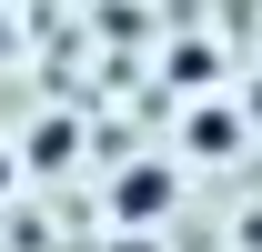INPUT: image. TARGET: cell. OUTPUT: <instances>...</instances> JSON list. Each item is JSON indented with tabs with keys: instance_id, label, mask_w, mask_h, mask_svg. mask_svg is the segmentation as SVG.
<instances>
[{
	"instance_id": "obj_1",
	"label": "cell",
	"mask_w": 262,
	"mask_h": 252,
	"mask_svg": "<svg viewBox=\"0 0 262 252\" xmlns=\"http://www.w3.org/2000/svg\"><path fill=\"white\" fill-rule=\"evenodd\" d=\"M171 212H182V161L141 152V161L111 172V222H121V232H162Z\"/></svg>"
},
{
	"instance_id": "obj_2",
	"label": "cell",
	"mask_w": 262,
	"mask_h": 252,
	"mask_svg": "<svg viewBox=\"0 0 262 252\" xmlns=\"http://www.w3.org/2000/svg\"><path fill=\"white\" fill-rule=\"evenodd\" d=\"M242 141H252V121H242L232 101H192V111H182V152L192 161H232Z\"/></svg>"
},
{
	"instance_id": "obj_3",
	"label": "cell",
	"mask_w": 262,
	"mask_h": 252,
	"mask_svg": "<svg viewBox=\"0 0 262 252\" xmlns=\"http://www.w3.org/2000/svg\"><path fill=\"white\" fill-rule=\"evenodd\" d=\"M71 141H81V121H31V141H20V172H61Z\"/></svg>"
},
{
	"instance_id": "obj_4",
	"label": "cell",
	"mask_w": 262,
	"mask_h": 252,
	"mask_svg": "<svg viewBox=\"0 0 262 252\" xmlns=\"http://www.w3.org/2000/svg\"><path fill=\"white\" fill-rule=\"evenodd\" d=\"M10 182H20V152H10V141H0V192H10Z\"/></svg>"
},
{
	"instance_id": "obj_5",
	"label": "cell",
	"mask_w": 262,
	"mask_h": 252,
	"mask_svg": "<svg viewBox=\"0 0 262 252\" xmlns=\"http://www.w3.org/2000/svg\"><path fill=\"white\" fill-rule=\"evenodd\" d=\"M111 252H162V242H151V232H121V242H111Z\"/></svg>"
},
{
	"instance_id": "obj_6",
	"label": "cell",
	"mask_w": 262,
	"mask_h": 252,
	"mask_svg": "<svg viewBox=\"0 0 262 252\" xmlns=\"http://www.w3.org/2000/svg\"><path fill=\"white\" fill-rule=\"evenodd\" d=\"M252 121H262V91H252Z\"/></svg>"
}]
</instances>
